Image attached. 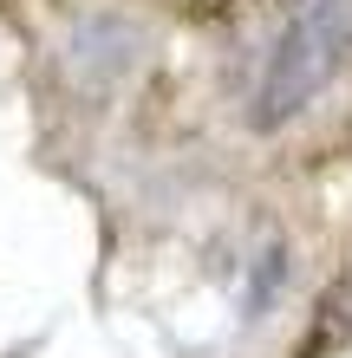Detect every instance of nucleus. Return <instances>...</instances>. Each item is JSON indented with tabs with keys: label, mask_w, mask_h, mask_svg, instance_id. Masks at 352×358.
Segmentation results:
<instances>
[{
	"label": "nucleus",
	"mask_w": 352,
	"mask_h": 358,
	"mask_svg": "<svg viewBox=\"0 0 352 358\" xmlns=\"http://www.w3.org/2000/svg\"><path fill=\"white\" fill-rule=\"evenodd\" d=\"M196 7H202V13H222V7H235V0H196Z\"/></svg>",
	"instance_id": "7ed1b4c3"
},
{
	"label": "nucleus",
	"mask_w": 352,
	"mask_h": 358,
	"mask_svg": "<svg viewBox=\"0 0 352 358\" xmlns=\"http://www.w3.org/2000/svg\"><path fill=\"white\" fill-rule=\"evenodd\" d=\"M346 345H352V267L326 287L314 326H307V339H300V358H326V352H346Z\"/></svg>",
	"instance_id": "f03ea898"
},
{
	"label": "nucleus",
	"mask_w": 352,
	"mask_h": 358,
	"mask_svg": "<svg viewBox=\"0 0 352 358\" xmlns=\"http://www.w3.org/2000/svg\"><path fill=\"white\" fill-rule=\"evenodd\" d=\"M352 66V0H307L274 39L267 66L248 98V124L255 131H281L314 104L333 78Z\"/></svg>",
	"instance_id": "f257e3e1"
}]
</instances>
